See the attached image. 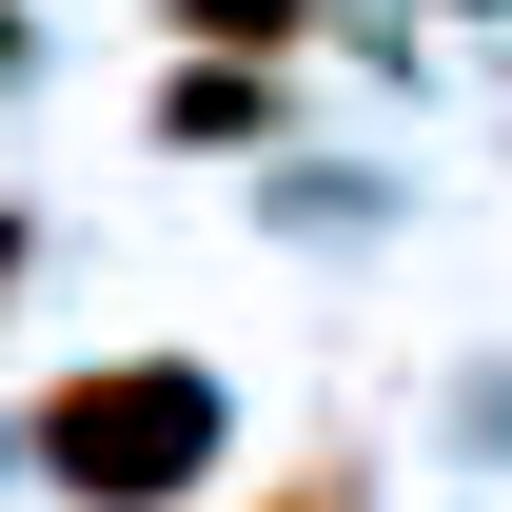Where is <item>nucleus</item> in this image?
I'll return each mask as SVG.
<instances>
[{"label": "nucleus", "instance_id": "f257e3e1", "mask_svg": "<svg viewBox=\"0 0 512 512\" xmlns=\"http://www.w3.org/2000/svg\"><path fill=\"white\" fill-rule=\"evenodd\" d=\"M197 453H217V375H197V355H119V375H60V394H40V473L99 493V512L197 493Z\"/></svg>", "mask_w": 512, "mask_h": 512}, {"label": "nucleus", "instance_id": "f03ea898", "mask_svg": "<svg viewBox=\"0 0 512 512\" xmlns=\"http://www.w3.org/2000/svg\"><path fill=\"white\" fill-rule=\"evenodd\" d=\"M158 138H178V158H237V138H276V79H217V60H197L178 99H158Z\"/></svg>", "mask_w": 512, "mask_h": 512}, {"label": "nucleus", "instance_id": "7ed1b4c3", "mask_svg": "<svg viewBox=\"0 0 512 512\" xmlns=\"http://www.w3.org/2000/svg\"><path fill=\"white\" fill-rule=\"evenodd\" d=\"M178 40H256V60H276V40H296V0H178Z\"/></svg>", "mask_w": 512, "mask_h": 512}, {"label": "nucleus", "instance_id": "20e7f679", "mask_svg": "<svg viewBox=\"0 0 512 512\" xmlns=\"http://www.w3.org/2000/svg\"><path fill=\"white\" fill-rule=\"evenodd\" d=\"M276 512H375V473H355V453H296V493Z\"/></svg>", "mask_w": 512, "mask_h": 512}, {"label": "nucleus", "instance_id": "39448f33", "mask_svg": "<svg viewBox=\"0 0 512 512\" xmlns=\"http://www.w3.org/2000/svg\"><path fill=\"white\" fill-rule=\"evenodd\" d=\"M0 276H20V217H0Z\"/></svg>", "mask_w": 512, "mask_h": 512}, {"label": "nucleus", "instance_id": "423d86ee", "mask_svg": "<svg viewBox=\"0 0 512 512\" xmlns=\"http://www.w3.org/2000/svg\"><path fill=\"white\" fill-rule=\"evenodd\" d=\"M0 60H20V20H0Z\"/></svg>", "mask_w": 512, "mask_h": 512}]
</instances>
